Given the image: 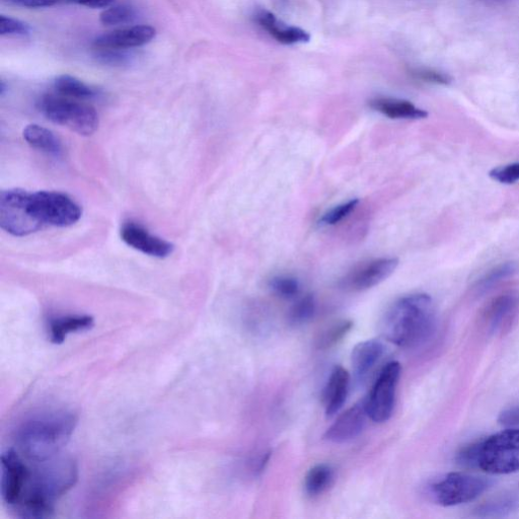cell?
I'll return each instance as SVG.
<instances>
[{
	"label": "cell",
	"instance_id": "cell-1",
	"mask_svg": "<svg viewBox=\"0 0 519 519\" xmlns=\"http://www.w3.org/2000/svg\"><path fill=\"white\" fill-rule=\"evenodd\" d=\"M79 480V466L70 456L59 455L33 464L19 503L14 507L22 518H48L56 503Z\"/></svg>",
	"mask_w": 519,
	"mask_h": 519
},
{
	"label": "cell",
	"instance_id": "cell-2",
	"mask_svg": "<svg viewBox=\"0 0 519 519\" xmlns=\"http://www.w3.org/2000/svg\"><path fill=\"white\" fill-rule=\"evenodd\" d=\"M78 423V415L66 410L34 415L23 422L16 432L17 451L31 464L58 457Z\"/></svg>",
	"mask_w": 519,
	"mask_h": 519
},
{
	"label": "cell",
	"instance_id": "cell-3",
	"mask_svg": "<svg viewBox=\"0 0 519 519\" xmlns=\"http://www.w3.org/2000/svg\"><path fill=\"white\" fill-rule=\"evenodd\" d=\"M436 328V310L430 296L415 293L404 296L386 312L381 323L385 339L401 348L426 343Z\"/></svg>",
	"mask_w": 519,
	"mask_h": 519
},
{
	"label": "cell",
	"instance_id": "cell-4",
	"mask_svg": "<svg viewBox=\"0 0 519 519\" xmlns=\"http://www.w3.org/2000/svg\"><path fill=\"white\" fill-rule=\"evenodd\" d=\"M476 468L493 475L519 471V429L508 428L477 442Z\"/></svg>",
	"mask_w": 519,
	"mask_h": 519
},
{
	"label": "cell",
	"instance_id": "cell-5",
	"mask_svg": "<svg viewBox=\"0 0 519 519\" xmlns=\"http://www.w3.org/2000/svg\"><path fill=\"white\" fill-rule=\"evenodd\" d=\"M38 108L51 122L83 136L94 134L99 127L97 111L78 100L61 95H45L39 100Z\"/></svg>",
	"mask_w": 519,
	"mask_h": 519
},
{
	"label": "cell",
	"instance_id": "cell-6",
	"mask_svg": "<svg viewBox=\"0 0 519 519\" xmlns=\"http://www.w3.org/2000/svg\"><path fill=\"white\" fill-rule=\"evenodd\" d=\"M0 227L16 237L40 231L43 225L32 206V193L13 189L0 193Z\"/></svg>",
	"mask_w": 519,
	"mask_h": 519
},
{
	"label": "cell",
	"instance_id": "cell-7",
	"mask_svg": "<svg viewBox=\"0 0 519 519\" xmlns=\"http://www.w3.org/2000/svg\"><path fill=\"white\" fill-rule=\"evenodd\" d=\"M32 206L43 227H70L82 217L81 207L67 195L58 192L32 193Z\"/></svg>",
	"mask_w": 519,
	"mask_h": 519
},
{
	"label": "cell",
	"instance_id": "cell-8",
	"mask_svg": "<svg viewBox=\"0 0 519 519\" xmlns=\"http://www.w3.org/2000/svg\"><path fill=\"white\" fill-rule=\"evenodd\" d=\"M401 372L402 367L399 362L388 363L382 370L368 398L364 401L367 415L373 421L383 423L392 417Z\"/></svg>",
	"mask_w": 519,
	"mask_h": 519
},
{
	"label": "cell",
	"instance_id": "cell-9",
	"mask_svg": "<svg viewBox=\"0 0 519 519\" xmlns=\"http://www.w3.org/2000/svg\"><path fill=\"white\" fill-rule=\"evenodd\" d=\"M489 488V482L483 478L465 474L451 473L431 487L435 501L450 507L472 502Z\"/></svg>",
	"mask_w": 519,
	"mask_h": 519
},
{
	"label": "cell",
	"instance_id": "cell-10",
	"mask_svg": "<svg viewBox=\"0 0 519 519\" xmlns=\"http://www.w3.org/2000/svg\"><path fill=\"white\" fill-rule=\"evenodd\" d=\"M28 462L16 450H8L2 455V489L3 501L15 507L22 496L29 473Z\"/></svg>",
	"mask_w": 519,
	"mask_h": 519
},
{
	"label": "cell",
	"instance_id": "cell-11",
	"mask_svg": "<svg viewBox=\"0 0 519 519\" xmlns=\"http://www.w3.org/2000/svg\"><path fill=\"white\" fill-rule=\"evenodd\" d=\"M399 266L396 258H381L361 264L344 280V286L353 291L373 288L389 278Z\"/></svg>",
	"mask_w": 519,
	"mask_h": 519
},
{
	"label": "cell",
	"instance_id": "cell-12",
	"mask_svg": "<svg viewBox=\"0 0 519 519\" xmlns=\"http://www.w3.org/2000/svg\"><path fill=\"white\" fill-rule=\"evenodd\" d=\"M121 238L128 246L152 257L166 258L174 251V246L171 243L152 235L132 221L123 225Z\"/></svg>",
	"mask_w": 519,
	"mask_h": 519
},
{
	"label": "cell",
	"instance_id": "cell-13",
	"mask_svg": "<svg viewBox=\"0 0 519 519\" xmlns=\"http://www.w3.org/2000/svg\"><path fill=\"white\" fill-rule=\"evenodd\" d=\"M156 35V29L151 26H133L103 34L94 40L93 45L96 49L126 50L144 46Z\"/></svg>",
	"mask_w": 519,
	"mask_h": 519
},
{
	"label": "cell",
	"instance_id": "cell-14",
	"mask_svg": "<svg viewBox=\"0 0 519 519\" xmlns=\"http://www.w3.org/2000/svg\"><path fill=\"white\" fill-rule=\"evenodd\" d=\"M365 402L357 404L342 413L326 431L325 439L334 443H344L361 434L366 424Z\"/></svg>",
	"mask_w": 519,
	"mask_h": 519
},
{
	"label": "cell",
	"instance_id": "cell-15",
	"mask_svg": "<svg viewBox=\"0 0 519 519\" xmlns=\"http://www.w3.org/2000/svg\"><path fill=\"white\" fill-rule=\"evenodd\" d=\"M254 20L259 27L281 44H303L311 40V35L307 31L298 27L288 26L273 13L265 9L257 10L254 14Z\"/></svg>",
	"mask_w": 519,
	"mask_h": 519
},
{
	"label": "cell",
	"instance_id": "cell-16",
	"mask_svg": "<svg viewBox=\"0 0 519 519\" xmlns=\"http://www.w3.org/2000/svg\"><path fill=\"white\" fill-rule=\"evenodd\" d=\"M385 353V345L377 339L358 343L351 354L354 375L358 381H363L373 372Z\"/></svg>",
	"mask_w": 519,
	"mask_h": 519
},
{
	"label": "cell",
	"instance_id": "cell-17",
	"mask_svg": "<svg viewBox=\"0 0 519 519\" xmlns=\"http://www.w3.org/2000/svg\"><path fill=\"white\" fill-rule=\"evenodd\" d=\"M519 311V293L507 292L497 296L488 306L485 319L489 329L497 332L509 325Z\"/></svg>",
	"mask_w": 519,
	"mask_h": 519
},
{
	"label": "cell",
	"instance_id": "cell-18",
	"mask_svg": "<svg viewBox=\"0 0 519 519\" xmlns=\"http://www.w3.org/2000/svg\"><path fill=\"white\" fill-rule=\"evenodd\" d=\"M349 384L350 377L347 370L342 366L334 367L324 393V404L328 417H332L343 407L348 395Z\"/></svg>",
	"mask_w": 519,
	"mask_h": 519
},
{
	"label": "cell",
	"instance_id": "cell-19",
	"mask_svg": "<svg viewBox=\"0 0 519 519\" xmlns=\"http://www.w3.org/2000/svg\"><path fill=\"white\" fill-rule=\"evenodd\" d=\"M95 326V319L89 315H68L53 318L48 324L49 340L53 344H62L68 335L86 332Z\"/></svg>",
	"mask_w": 519,
	"mask_h": 519
},
{
	"label": "cell",
	"instance_id": "cell-20",
	"mask_svg": "<svg viewBox=\"0 0 519 519\" xmlns=\"http://www.w3.org/2000/svg\"><path fill=\"white\" fill-rule=\"evenodd\" d=\"M369 106L391 119L420 120L428 117L425 110L406 100L376 98L369 102Z\"/></svg>",
	"mask_w": 519,
	"mask_h": 519
},
{
	"label": "cell",
	"instance_id": "cell-21",
	"mask_svg": "<svg viewBox=\"0 0 519 519\" xmlns=\"http://www.w3.org/2000/svg\"><path fill=\"white\" fill-rule=\"evenodd\" d=\"M24 138L36 150L49 156H62V144L58 137L49 129L40 125H29L24 130Z\"/></svg>",
	"mask_w": 519,
	"mask_h": 519
},
{
	"label": "cell",
	"instance_id": "cell-22",
	"mask_svg": "<svg viewBox=\"0 0 519 519\" xmlns=\"http://www.w3.org/2000/svg\"><path fill=\"white\" fill-rule=\"evenodd\" d=\"M55 91L66 98L78 101L94 100L99 92L77 78L63 74L54 81Z\"/></svg>",
	"mask_w": 519,
	"mask_h": 519
},
{
	"label": "cell",
	"instance_id": "cell-23",
	"mask_svg": "<svg viewBox=\"0 0 519 519\" xmlns=\"http://www.w3.org/2000/svg\"><path fill=\"white\" fill-rule=\"evenodd\" d=\"M334 480V470L331 466L320 464L312 468L305 480L306 493L311 497L323 494Z\"/></svg>",
	"mask_w": 519,
	"mask_h": 519
},
{
	"label": "cell",
	"instance_id": "cell-24",
	"mask_svg": "<svg viewBox=\"0 0 519 519\" xmlns=\"http://www.w3.org/2000/svg\"><path fill=\"white\" fill-rule=\"evenodd\" d=\"M519 272V262L507 261L488 270L476 283L478 291H486L494 285L508 279Z\"/></svg>",
	"mask_w": 519,
	"mask_h": 519
},
{
	"label": "cell",
	"instance_id": "cell-25",
	"mask_svg": "<svg viewBox=\"0 0 519 519\" xmlns=\"http://www.w3.org/2000/svg\"><path fill=\"white\" fill-rule=\"evenodd\" d=\"M316 310L314 295L308 294L292 306L288 314V322L292 326L305 325L314 318Z\"/></svg>",
	"mask_w": 519,
	"mask_h": 519
},
{
	"label": "cell",
	"instance_id": "cell-26",
	"mask_svg": "<svg viewBox=\"0 0 519 519\" xmlns=\"http://www.w3.org/2000/svg\"><path fill=\"white\" fill-rule=\"evenodd\" d=\"M353 328V322L342 320L335 323L325 330L317 340V347L320 350H328L341 342Z\"/></svg>",
	"mask_w": 519,
	"mask_h": 519
},
{
	"label": "cell",
	"instance_id": "cell-27",
	"mask_svg": "<svg viewBox=\"0 0 519 519\" xmlns=\"http://www.w3.org/2000/svg\"><path fill=\"white\" fill-rule=\"evenodd\" d=\"M136 19V11L128 5L109 7L100 16V21L105 26L125 25Z\"/></svg>",
	"mask_w": 519,
	"mask_h": 519
},
{
	"label": "cell",
	"instance_id": "cell-28",
	"mask_svg": "<svg viewBox=\"0 0 519 519\" xmlns=\"http://www.w3.org/2000/svg\"><path fill=\"white\" fill-rule=\"evenodd\" d=\"M269 288L278 298L291 300L299 295L301 284L298 279L290 276H276L269 281Z\"/></svg>",
	"mask_w": 519,
	"mask_h": 519
},
{
	"label": "cell",
	"instance_id": "cell-29",
	"mask_svg": "<svg viewBox=\"0 0 519 519\" xmlns=\"http://www.w3.org/2000/svg\"><path fill=\"white\" fill-rule=\"evenodd\" d=\"M358 203L359 201L357 199H353L334 207L323 215L320 220V225L335 226L339 224V222H341L355 210Z\"/></svg>",
	"mask_w": 519,
	"mask_h": 519
},
{
	"label": "cell",
	"instance_id": "cell-30",
	"mask_svg": "<svg viewBox=\"0 0 519 519\" xmlns=\"http://www.w3.org/2000/svg\"><path fill=\"white\" fill-rule=\"evenodd\" d=\"M411 74L416 80L434 85L449 86L453 82L449 74L431 68H415Z\"/></svg>",
	"mask_w": 519,
	"mask_h": 519
},
{
	"label": "cell",
	"instance_id": "cell-31",
	"mask_svg": "<svg viewBox=\"0 0 519 519\" xmlns=\"http://www.w3.org/2000/svg\"><path fill=\"white\" fill-rule=\"evenodd\" d=\"M517 501L514 498H502L483 505L479 513L484 516H501L515 509Z\"/></svg>",
	"mask_w": 519,
	"mask_h": 519
},
{
	"label": "cell",
	"instance_id": "cell-32",
	"mask_svg": "<svg viewBox=\"0 0 519 519\" xmlns=\"http://www.w3.org/2000/svg\"><path fill=\"white\" fill-rule=\"evenodd\" d=\"M489 176L492 180L504 184L512 185L519 182V163H513L493 169Z\"/></svg>",
	"mask_w": 519,
	"mask_h": 519
},
{
	"label": "cell",
	"instance_id": "cell-33",
	"mask_svg": "<svg viewBox=\"0 0 519 519\" xmlns=\"http://www.w3.org/2000/svg\"><path fill=\"white\" fill-rule=\"evenodd\" d=\"M31 32L28 24L11 17H0V35L2 36H27Z\"/></svg>",
	"mask_w": 519,
	"mask_h": 519
},
{
	"label": "cell",
	"instance_id": "cell-34",
	"mask_svg": "<svg viewBox=\"0 0 519 519\" xmlns=\"http://www.w3.org/2000/svg\"><path fill=\"white\" fill-rule=\"evenodd\" d=\"M5 2L25 9H43L66 3V0H5Z\"/></svg>",
	"mask_w": 519,
	"mask_h": 519
},
{
	"label": "cell",
	"instance_id": "cell-35",
	"mask_svg": "<svg viewBox=\"0 0 519 519\" xmlns=\"http://www.w3.org/2000/svg\"><path fill=\"white\" fill-rule=\"evenodd\" d=\"M98 50V59L109 65H122L127 62L128 56L123 53L124 50L115 49H96Z\"/></svg>",
	"mask_w": 519,
	"mask_h": 519
},
{
	"label": "cell",
	"instance_id": "cell-36",
	"mask_svg": "<svg viewBox=\"0 0 519 519\" xmlns=\"http://www.w3.org/2000/svg\"><path fill=\"white\" fill-rule=\"evenodd\" d=\"M498 422L506 427L519 426V407L510 408L503 411L499 415Z\"/></svg>",
	"mask_w": 519,
	"mask_h": 519
},
{
	"label": "cell",
	"instance_id": "cell-37",
	"mask_svg": "<svg viewBox=\"0 0 519 519\" xmlns=\"http://www.w3.org/2000/svg\"><path fill=\"white\" fill-rule=\"evenodd\" d=\"M115 0H66L67 4H74L90 9H106L114 4Z\"/></svg>",
	"mask_w": 519,
	"mask_h": 519
},
{
	"label": "cell",
	"instance_id": "cell-38",
	"mask_svg": "<svg viewBox=\"0 0 519 519\" xmlns=\"http://www.w3.org/2000/svg\"><path fill=\"white\" fill-rule=\"evenodd\" d=\"M270 457L271 452H264L252 460L251 471L255 476H259L264 472L266 466L268 465Z\"/></svg>",
	"mask_w": 519,
	"mask_h": 519
},
{
	"label": "cell",
	"instance_id": "cell-39",
	"mask_svg": "<svg viewBox=\"0 0 519 519\" xmlns=\"http://www.w3.org/2000/svg\"><path fill=\"white\" fill-rule=\"evenodd\" d=\"M482 2L490 5H502L510 2V0H482Z\"/></svg>",
	"mask_w": 519,
	"mask_h": 519
}]
</instances>
